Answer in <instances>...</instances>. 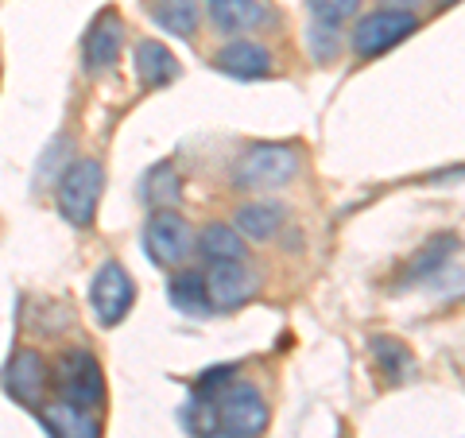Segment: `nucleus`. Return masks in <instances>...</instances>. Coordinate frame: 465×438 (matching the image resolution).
I'll list each match as a JSON object with an SVG mask.
<instances>
[{
  "label": "nucleus",
  "instance_id": "14",
  "mask_svg": "<svg viewBox=\"0 0 465 438\" xmlns=\"http://www.w3.org/2000/svg\"><path fill=\"white\" fill-rule=\"evenodd\" d=\"M283 217H287V210L280 206V202H264V198H260V202H244V206L232 214V229H237L241 237L268 241V237L280 233Z\"/></svg>",
  "mask_w": 465,
  "mask_h": 438
},
{
  "label": "nucleus",
  "instance_id": "1",
  "mask_svg": "<svg viewBox=\"0 0 465 438\" xmlns=\"http://www.w3.org/2000/svg\"><path fill=\"white\" fill-rule=\"evenodd\" d=\"M51 384L63 403L85 407V412H97L105 403V373L90 349H66L51 369Z\"/></svg>",
  "mask_w": 465,
  "mask_h": 438
},
{
  "label": "nucleus",
  "instance_id": "11",
  "mask_svg": "<svg viewBox=\"0 0 465 438\" xmlns=\"http://www.w3.org/2000/svg\"><path fill=\"white\" fill-rule=\"evenodd\" d=\"M43 427H47L51 438H101V423L94 412L85 407H74V403H47L43 407Z\"/></svg>",
  "mask_w": 465,
  "mask_h": 438
},
{
  "label": "nucleus",
  "instance_id": "8",
  "mask_svg": "<svg viewBox=\"0 0 465 438\" xmlns=\"http://www.w3.org/2000/svg\"><path fill=\"white\" fill-rule=\"evenodd\" d=\"M206 291H210V306L232 311V306H244L256 295L260 280L252 268H244V260H229V264H213V272L206 275Z\"/></svg>",
  "mask_w": 465,
  "mask_h": 438
},
{
  "label": "nucleus",
  "instance_id": "19",
  "mask_svg": "<svg viewBox=\"0 0 465 438\" xmlns=\"http://www.w3.org/2000/svg\"><path fill=\"white\" fill-rule=\"evenodd\" d=\"M140 198L148 202L152 210H171L174 202H179V171H174L171 164L152 167L140 183Z\"/></svg>",
  "mask_w": 465,
  "mask_h": 438
},
{
  "label": "nucleus",
  "instance_id": "4",
  "mask_svg": "<svg viewBox=\"0 0 465 438\" xmlns=\"http://www.w3.org/2000/svg\"><path fill=\"white\" fill-rule=\"evenodd\" d=\"M217 427L229 431L232 438H260L268 427V403L256 384H229L213 400Z\"/></svg>",
  "mask_w": 465,
  "mask_h": 438
},
{
  "label": "nucleus",
  "instance_id": "7",
  "mask_svg": "<svg viewBox=\"0 0 465 438\" xmlns=\"http://www.w3.org/2000/svg\"><path fill=\"white\" fill-rule=\"evenodd\" d=\"M90 303H94L101 326L124 323L128 311H133V303H136V284H133V275H128L121 264H116V260L101 264L97 275H94V287H90Z\"/></svg>",
  "mask_w": 465,
  "mask_h": 438
},
{
  "label": "nucleus",
  "instance_id": "18",
  "mask_svg": "<svg viewBox=\"0 0 465 438\" xmlns=\"http://www.w3.org/2000/svg\"><path fill=\"white\" fill-rule=\"evenodd\" d=\"M152 20L174 39H191L198 32V5L194 0H155Z\"/></svg>",
  "mask_w": 465,
  "mask_h": 438
},
{
  "label": "nucleus",
  "instance_id": "23",
  "mask_svg": "<svg viewBox=\"0 0 465 438\" xmlns=\"http://www.w3.org/2000/svg\"><path fill=\"white\" fill-rule=\"evenodd\" d=\"M307 43H311V55L318 58V63H326V58H333V55H338V47H341L338 32H333L330 24H318V20L307 27Z\"/></svg>",
  "mask_w": 465,
  "mask_h": 438
},
{
  "label": "nucleus",
  "instance_id": "9",
  "mask_svg": "<svg viewBox=\"0 0 465 438\" xmlns=\"http://www.w3.org/2000/svg\"><path fill=\"white\" fill-rule=\"evenodd\" d=\"M5 388L12 400H20L27 407L43 403V388H47V361L35 349H20L5 369Z\"/></svg>",
  "mask_w": 465,
  "mask_h": 438
},
{
  "label": "nucleus",
  "instance_id": "2",
  "mask_svg": "<svg viewBox=\"0 0 465 438\" xmlns=\"http://www.w3.org/2000/svg\"><path fill=\"white\" fill-rule=\"evenodd\" d=\"M295 174H299V152L291 148V144H252V148L241 155L232 179H237L241 191L264 194V191H283Z\"/></svg>",
  "mask_w": 465,
  "mask_h": 438
},
{
  "label": "nucleus",
  "instance_id": "15",
  "mask_svg": "<svg viewBox=\"0 0 465 438\" xmlns=\"http://www.w3.org/2000/svg\"><path fill=\"white\" fill-rule=\"evenodd\" d=\"M167 299H171L174 311H183V314H210L213 311V306H210V291H206V275H202V272L171 275Z\"/></svg>",
  "mask_w": 465,
  "mask_h": 438
},
{
  "label": "nucleus",
  "instance_id": "25",
  "mask_svg": "<svg viewBox=\"0 0 465 438\" xmlns=\"http://www.w3.org/2000/svg\"><path fill=\"white\" fill-rule=\"evenodd\" d=\"M202 438H232V434H229V431H222V427H213V431H206Z\"/></svg>",
  "mask_w": 465,
  "mask_h": 438
},
{
  "label": "nucleus",
  "instance_id": "16",
  "mask_svg": "<svg viewBox=\"0 0 465 438\" xmlns=\"http://www.w3.org/2000/svg\"><path fill=\"white\" fill-rule=\"evenodd\" d=\"M210 16L222 32H249V27L264 24V5L260 0H210Z\"/></svg>",
  "mask_w": 465,
  "mask_h": 438
},
{
  "label": "nucleus",
  "instance_id": "17",
  "mask_svg": "<svg viewBox=\"0 0 465 438\" xmlns=\"http://www.w3.org/2000/svg\"><path fill=\"white\" fill-rule=\"evenodd\" d=\"M198 253L210 260V264H229V260H244V241L232 225H206L198 237Z\"/></svg>",
  "mask_w": 465,
  "mask_h": 438
},
{
  "label": "nucleus",
  "instance_id": "24",
  "mask_svg": "<svg viewBox=\"0 0 465 438\" xmlns=\"http://www.w3.org/2000/svg\"><path fill=\"white\" fill-rule=\"evenodd\" d=\"M232 364H217V369H210V373H202V381H198V400H217L222 392L232 384Z\"/></svg>",
  "mask_w": 465,
  "mask_h": 438
},
{
  "label": "nucleus",
  "instance_id": "5",
  "mask_svg": "<svg viewBox=\"0 0 465 438\" xmlns=\"http://www.w3.org/2000/svg\"><path fill=\"white\" fill-rule=\"evenodd\" d=\"M143 248L159 268H174L194 253V233L186 225V217H179L174 210H155L143 225Z\"/></svg>",
  "mask_w": 465,
  "mask_h": 438
},
{
  "label": "nucleus",
  "instance_id": "12",
  "mask_svg": "<svg viewBox=\"0 0 465 438\" xmlns=\"http://www.w3.org/2000/svg\"><path fill=\"white\" fill-rule=\"evenodd\" d=\"M217 70L222 75H232V78H244V82H252V78H264L268 70H272V55L260 47V43H229V47L217 51Z\"/></svg>",
  "mask_w": 465,
  "mask_h": 438
},
{
  "label": "nucleus",
  "instance_id": "13",
  "mask_svg": "<svg viewBox=\"0 0 465 438\" xmlns=\"http://www.w3.org/2000/svg\"><path fill=\"white\" fill-rule=\"evenodd\" d=\"M133 58H136V78H140V85H148V90H159V85L179 78V58L159 39H140Z\"/></svg>",
  "mask_w": 465,
  "mask_h": 438
},
{
  "label": "nucleus",
  "instance_id": "20",
  "mask_svg": "<svg viewBox=\"0 0 465 438\" xmlns=\"http://www.w3.org/2000/svg\"><path fill=\"white\" fill-rule=\"evenodd\" d=\"M372 357L388 381H407L415 373V357L400 338H372Z\"/></svg>",
  "mask_w": 465,
  "mask_h": 438
},
{
  "label": "nucleus",
  "instance_id": "10",
  "mask_svg": "<svg viewBox=\"0 0 465 438\" xmlns=\"http://www.w3.org/2000/svg\"><path fill=\"white\" fill-rule=\"evenodd\" d=\"M121 43H124V24L116 12H101L94 20V27L85 32V70L90 75H101V70H113L116 55H121Z\"/></svg>",
  "mask_w": 465,
  "mask_h": 438
},
{
  "label": "nucleus",
  "instance_id": "21",
  "mask_svg": "<svg viewBox=\"0 0 465 438\" xmlns=\"http://www.w3.org/2000/svg\"><path fill=\"white\" fill-rule=\"evenodd\" d=\"M454 244H458L454 237H434V241L423 248V253L411 260V268L403 272V280H411V284H415V280H427L430 272H439V268L446 264V256L454 253Z\"/></svg>",
  "mask_w": 465,
  "mask_h": 438
},
{
  "label": "nucleus",
  "instance_id": "3",
  "mask_svg": "<svg viewBox=\"0 0 465 438\" xmlns=\"http://www.w3.org/2000/svg\"><path fill=\"white\" fill-rule=\"evenodd\" d=\"M101 186H105V171L97 159H74L63 179H58V214L70 225L90 229L97 217V202H101Z\"/></svg>",
  "mask_w": 465,
  "mask_h": 438
},
{
  "label": "nucleus",
  "instance_id": "22",
  "mask_svg": "<svg viewBox=\"0 0 465 438\" xmlns=\"http://www.w3.org/2000/svg\"><path fill=\"white\" fill-rule=\"evenodd\" d=\"M357 8H361V0H311L314 20L318 24H330V27H338L349 16H357Z\"/></svg>",
  "mask_w": 465,
  "mask_h": 438
},
{
  "label": "nucleus",
  "instance_id": "6",
  "mask_svg": "<svg viewBox=\"0 0 465 438\" xmlns=\"http://www.w3.org/2000/svg\"><path fill=\"white\" fill-rule=\"evenodd\" d=\"M419 27V16L407 8H381L372 12V16L357 20L353 27V51L361 58H376L384 55L388 47H396V43H403L407 35H411Z\"/></svg>",
  "mask_w": 465,
  "mask_h": 438
}]
</instances>
